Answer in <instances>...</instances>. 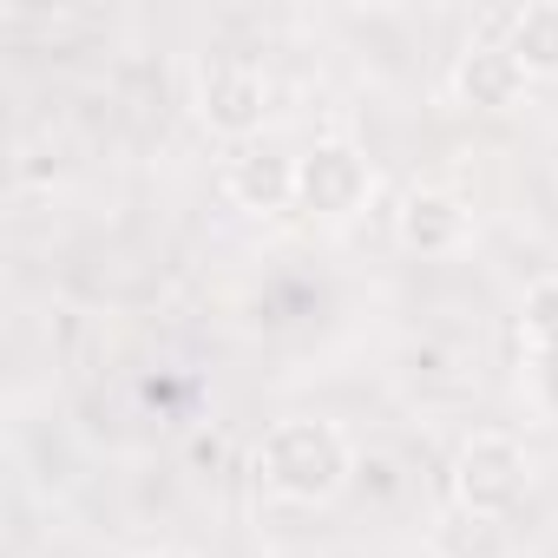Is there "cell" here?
Instances as JSON below:
<instances>
[{
	"mask_svg": "<svg viewBox=\"0 0 558 558\" xmlns=\"http://www.w3.org/2000/svg\"><path fill=\"white\" fill-rule=\"evenodd\" d=\"M525 480H532L525 440L506 434V427H480L453 453V499H460V512L499 519V512H512L525 499Z\"/></svg>",
	"mask_w": 558,
	"mask_h": 558,
	"instance_id": "cell-2",
	"label": "cell"
},
{
	"mask_svg": "<svg viewBox=\"0 0 558 558\" xmlns=\"http://www.w3.org/2000/svg\"><path fill=\"white\" fill-rule=\"evenodd\" d=\"M138 558H197V551H178V545H151V551H138Z\"/></svg>",
	"mask_w": 558,
	"mask_h": 558,
	"instance_id": "cell-11",
	"label": "cell"
},
{
	"mask_svg": "<svg viewBox=\"0 0 558 558\" xmlns=\"http://www.w3.org/2000/svg\"><path fill=\"white\" fill-rule=\"evenodd\" d=\"M355 473V447L336 421L323 414H296V421H276L256 447V480L276 493V499H290V506H323L349 486Z\"/></svg>",
	"mask_w": 558,
	"mask_h": 558,
	"instance_id": "cell-1",
	"label": "cell"
},
{
	"mask_svg": "<svg viewBox=\"0 0 558 558\" xmlns=\"http://www.w3.org/2000/svg\"><path fill=\"white\" fill-rule=\"evenodd\" d=\"M519 329L532 342V355H558V276L525 290V310H519Z\"/></svg>",
	"mask_w": 558,
	"mask_h": 558,
	"instance_id": "cell-9",
	"label": "cell"
},
{
	"mask_svg": "<svg viewBox=\"0 0 558 558\" xmlns=\"http://www.w3.org/2000/svg\"><path fill=\"white\" fill-rule=\"evenodd\" d=\"M532 388H538V401L558 414V355H532Z\"/></svg>",
	"mask_w": 558,
	"mask_h": 558,
	"instance_id": "cell-10",
	"label": "cell"
},
{
	"mask_svg": "<svg viewBox=\"0 0 558 558\" xmlns=\"http://www.w3.org/2000/svg\"><path fill=\"white\" fill-rule=\"evenodd\" d=\"M466 230H473L466 204H460L453 191H434V184L408 191L401 210H395V236H401V250H421V256H453V250L466 243Z\"/></svg>",
	"mask_w": 558,
	"mask_h": 558,
	"instance_id": "cell-7",
	"label": "cell"
},
{
	"mask_svg": "<svg viewBox=\"0 0 558 558\" xmlns=\"http://www.w3.org/2000/svg\"><path fill=\"white\" fill-rule=\"evenodd\" d=\"M368 191H375V171L349 138H323V145H310L296 158V204L310 217L342 223V217H355L368 204Z\"/></svg>",
	"mask_w": 558,
	"mask_h": 558,
	"instance_id": "cell-3",
	"label": "cell"
},
{
	"mask_svg": "<svg viewBox=\"0 0 558 558\" xmlns=\"http://www.w3.org/2000/svg\"><path fill=\"white\" fill-rule=\"evenodd\" d=\"M506 53L525 66V80H558V0H532L499 27Z\"/></svg>",
	"mask_w": 558,
	"mask_h": 558,
	"instance_id": "cell-8",
	"label": "cell"
},
{
	"mask_svg": "<svg viewBox=\"0 0 558 558\" xmlns=\"http://www.w3.org/2000/svg\"><path fill=\"white\" fill-rule=\"evenodd\" d=\"M223 197L250 217H269V210H290L296 204V158L276 151V145H243L230 165H223Z\"/></svg>",
	"mask_w": 558,
	"mask_h": 558,
	"instance_id": "cell-6",
	"label": "cell"
},
{
	"mask_svg": "<svg viewBox=\"0 0 558 558\" xmlns=\"http://www.w3.org/2000/svg\"><path fill=\"white\" fill-rule=\"evenodd\" d=\"M197 119L217 138L250 145L263 132V119H269V73L250 66V60H210L197 73Z\"/></svg>",
	"mask_w": 558,
	"mask_h": 558,
	"instance_id": "cell-4",
	"label": "cell"
},
{
	"mask_svg": "<svg viewBox=\"0 0 558 558\" xmlns=\"http://www.w3.org/2000/svg\"><path fill=\"white\" fill-rule=\"evenodd\" d=\"M525 66L506 53V40H473L460 60H453V73H447V93L466 106V112H512L519 99H525Z\"/></svg>",
	"mask_w": 558,
	"mask_h": 558,
	"instance_id": "cell-5",
	"label": "cell"
}]
</instances>
